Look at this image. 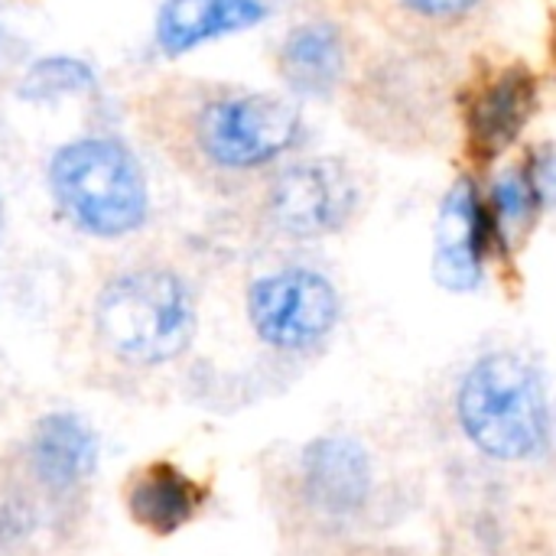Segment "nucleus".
<instances>
[{
	"label": "nucleus",
	"instance_id": "nucleus-12",
	"mask_svg": "<svg viewBox=\"0 0 556 556\" xmlns=\"http://www.w3.org/2000/svg\"><path fill=\"white\" fill-rule=\"evenodd\" d=\"M36 479L52 492H68L91 476L98 459L94 433L75 414H49L36 424L29 440Z\"/></svg>",
	"mask_w": 556,
	"mask_h": 556
},
{
	"label": "nucleus",
	"instance_id": "nucleus-3",
	"mask_svg": "<svg viewBox=\"0 0 556 556\" xmlns=\"http://www.w3.org/2000/svg\"><path fill=\"white\" fill-rule=\"evenodd\" d=\"M49 189L59 212L94 238H124L147 218V182L134 153L111 137H81L55 150Z\"/></svg>",
	"mask_w": 556,
	"mask_h": 556
},
{
	"label": "nucleus",
	"instance_id": "nucleus-8",
	"mask_svg": "<svg viewBox=\"0 0 556 556\" xmlns=\"http://www.w3.org/2000/svg\"><path fill=\"white\" fill-rule=\"evenodd\" d=\"M492 241V225L485 202L472 179H459L437 218V248H433V277L453 293H469L482 283L485 248Z\"/></svg>",
	"mask_w": 556,
	"mask_h": 556
},
{
	"label": "nucleus",
	"instance_id": "nucleus-7",
	"mask_svg": "<svg viewBox=\"0 0 556 556\" xmlns=\"http://www.w3.org/2000/svg\"><path fill=\"white\" fill-rule=\"evenodd\" d=\"M538 108V75L515 62L482 78L463 101V127L469 156L479 163L498 160L528 127Z\"/></svg>",
	"mask_w": 556,
	"mask_h": 556
},
{
	"label": "nucleus",
	"instance_id": "nucleus-11",
	"mask_svg": "<svg viewBox=\"0 0 556 556\" xmlns=\"http://www.w3.org/2000/svg\"><path fill=\"white\" fill-rule=\"evenodd\" d=\"M267 16L264 0H166L156 13V46L166 55L251 29Z\"/></svg>",
	"mask_w": 556,
	"mask_h": 556
},
{
	"label": "nucleus",
	"instance_id": "nucleus-6",
	"mask_svg": "<svg viewBox=\"0 0 556 556\" xmlns=\"http://www.w3.org/2000/svg\"><path fill=\"white\" fill-rule=\"evenodd\" d=\"M355 205V179L339 160H306L287 166L267 192V215L290 238L332 235L345 228Z\"/></svg>",
	"mask_w": 556,
	"mask_h": 556
},
{
	"label": "nucleus",
	"instance_id": "nucleus-16",
	"mask_svg": "<svg viewBox=\"0 0 556 556\" xmlns=\"http://www.w3.org/2000/svg\"><path fill=\"white\" fill-rule=\"evenodd\" d=\"M410 16L427 23H459L479 10L482 0H397Z\"/></svg>",
	"mask_w": 556,
	"mask_h": 556
},
{
	"label": "nucleus",
	"instance_id": "nucleus-1",
	"mask_svg": "<svg viewBox=\"0 0 556 556\" xmlns=\"http://www.w3.org/2000/svg\"><path fill=\"white\" fill-rule=\"evenodd\" d=\"M459 424L472 446L502 463H525L547 450L551 410L538 368L511 352L479 358L459 388Z\"/></svg>",
	"mask_w": 556,
	"mask_h": 556
},
{
	"label": "nucleus",
	"instance_id": "nucleus-10",
	"mask_svg": "<svg viewBox=\"0 0 556 556\" xmlns=\"http://www.w3.org/2000/svg\"><path fill=\"white\" fill-rule=\"evenodd\" d=\"M280 78L303 98H329L349 68V46L336 23L309 20L287 33L277 55Z\"/></svg>",
	"mask_w": 556,
	"mask_h": 556
},
{
	"label": "nucleus",
	"instance_id": "nucleus-15",
	"mask_svg": "<svg viewBox=\"0 0 556 556\" xmlns=\"http://www.w3.org/2000/svg\"><path fill=\"white\" fill-rule=\"evenodd\" d=\"M94 75L85 62L78 59H68V55H52V59H42L36 62L23 85H20V94L29 98V101H52V98H62V94H75V91H85L91 88Z\"/></svg>",
	"mask_w": 556,
	"mask_h": 556
},
{
	"label": "nucleus",
	"instance_id": "nucleus-2",
	"mask_svg": "<svg viewBox=\"0 0 556 556\" xmlns=\"http://www.w3.org/2000/svg\"><path fill=\"white\" fill-rule=\"evenodd\" d=\"M104 345L130 365H163L186 352L195 332L189 287L163 267L124 270L104 283L94 303Z\"/></svg>",
	"mask_w": 556,
	"mask_h": 556
},
{
	"label": "nucleus",
	"instance_id": "nucleus-14",
	"mask_svg": "<svg viewBox=\"0 0 556 556\" xmlns=\"http://www.w3.org/2000/svg\"><path fill=\"white\" fill-rule=\"evenodd\" d=\"M544 208L541 195L534 192L525 166L521 169H508L505 176H498V182L492 186V199L485 205L489 212V225H492V238L498 235L502 241H508L511 235L525 231L534 222V212Z\"/></svg>",
	"mask_w": 556,
	"mask_h": 556
},
{
	"label": "nucleus",
	"instance_id": "nucleus-4",
	"mask_svg": "<svg viewBox=\"0 0 556 556\" xmlns=\"http://www.w3.org/2000/svg\"><path fill=\"white\" fill-rule=\"evenodd\" d=\"M186 134L199 160L244 173L274 163L296 143L300 111L261 91H218L192 108Z\"/></svg>",
	"mask_w": 556,
	"mask_h": 556
},
{
	"label": "nucleus",
	"instance_id": "nucleus-9",
	"mask_svg": "<svg viewBox=\"0 0 556 556\" xmlns=\"http://www.w3.org/2000/svg\"><path fill=\"white\" fill-rule=\"evenodd\" d=\"M303 498L326 518H349L365 508L371 495L368 453L345 437H326L306 446L300 463Z\"/></svg>",
	"mask_w": 556,
	"mask_h": 556
},
{
	"label": "nucleus",
	"instance_id": "nucleus-13",
	"mask_svg": "<svg viewBox=\"0 0 556 556\" xmlns=\"http://www.w3.org/2000/svg\"><path fill=\"white\" fill-rule=\"evenodd\" d=\"M127 508L140 528L153 534H176L199 511V492L179 469L156 463L134 479Z\"/></svg>",
	"mask_w": 556,
	"mask_h": 556
},
{
	"label": "nucleus",
	"instance_id": "nucleus-5",
	"mask_svg": "<svg viewBox=\"0 0 556 556\" xmlns=\"http://www.w3.org/2000/svg\"><path fill=\"white\" fill-rule=\"evenodd\" d=\"M248 316L264 345L296 352L323 342L339 323L336 287L306 267H287L254 280Z\"/></svg>",
	"mask_w": 556,
	"mask_h": 556
}]
</instances>
